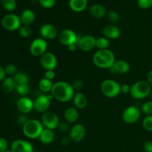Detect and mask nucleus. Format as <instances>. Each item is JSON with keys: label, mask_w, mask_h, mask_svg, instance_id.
Instances as JSON below:
<instances>
[{"label": "nucleus", "mask_w": 152, "mask_h": 152, "mask_svg": "<svg viewBox=\"0 0 152 152\" xmlns=\"http://www.w3.org/2000/svg\"><path fill=\"white\" fill-rule=\"evenodd\" d=\"M50 94L56 100L61 102H68L73 99L75 91L71 83L65 81H59L53 83Z\"/></svg>", "instance_id": "1"}, {"label": "nucleus", "mask_w": 152, "mask_h": 152, "mask_svg": "<svg viewBox=\"0 0 152 152\" xmlns=\"http://www.w3.org/2000/svg\"><path fill=\"white\" fill-rule=\"evenodd\" d=\"M115 61V56L109 49L98 50L93 56L94 64L102 69H110Z\"/></svg>", "instance_id": "2"}, {"label": "nucleus", "mask_w": 152, "mask_h": 152, "mask_svg": "<svg viewBox=\"0 0 152 152\" xmlns=\"http://www.w3.org/2000/svg\"><path fill=\"white\" fill-rule=\"evenodd\" d=\"M44 129L42 122L35 119H31L22 126V132L25 136L29 139H37L39 137Z\"/></svg>", "instance_id": "3"}, {"label": "nucleus", "mask_w": 152, "mask_h": 152, "mask_svg": "<svg viewBox=\"0 0 152 152\" xmlns=\"http://www.w3.org/2000/svg\"><path fill=\"white\" fill-rule=\"evenodd\" d=\"M151 87L148 83L145 80H139L131 86L130 94L137 99H142L150 95Z\"/></svg>", "instance_id": "4"}, {"label": "nucleus", "mask_w": 152, "mask_h": 152, "mask_svg": "<svg viewBox=\"0 0 152 152\" xmlns=\"http://www.w3.org/2000/svg\"><path fill=\"white\" fill-rule=\"evenodd\" d=\"M120 86L117 81L111 79H107L102 82L100 90L105 96L108 98H115L121 93Z\"/></svg>", "instance_id": "5"}, {"label": "nucleus", "mask_w": 152, "mask_h": 152, "mask_svg": "<svg viewBox=\"0 0 152 152\" xmlns=\"http://www.w3.org/2000/svg\"><path fill=\"white\" fill-rule=\"evenodd\" d=\"M52 99L53 98L50 94L39 95L34 101V109L37 112L42 113V114L48 111Z\"/></svg>", "instance_id": "6"}, {"label": "nucleus", "mask_w": 152, "mask_h": 152, "mask_svg": "<svg viewBox=\"0 0 152 152\" xmlns=\"http://www.w3.org/2000/svg\"><path fill=\"white\" fill-rule=\"evenodd\" d=\"M48 49V42L45 39L43 38H37L34 39L31 42L29 47L30 53L34 56H40L47 52Z\"/></svg>", "instance_id": "7"}, {"label": "nucleus", "mask_w": 152, "mask_h": 152, "mask_svg": "<svg viewBox=\"0 0 152 152\" xmlns=\"http://www.w3.org/2000/svg\"><path fill=\"white\" fill-rule=\"evenodd\" d=\"M59 118L57 114L52 111H47L42 116V123L45 129L54 130L59 124Z\"/></svg>", "instance_id": "8"}, {"label": "nucleus", "mask_w": 152, "mask_h": 152, "mask_svg": "<svg viewBox=\"0 0 152 152\" xmlns=\"http://www.w3.org/2000/svg\"><path fill=\"white\" fill-rule=\"evenodd\" d=\"M21 24L22 22H21L20 17L13 13L4 16L1 20V25L3 28L10 31L19 30L21 27Z\"/></svg>", "instance_id": "9"}, {"label": "nucleus", "mask_w": 152, "mask_h": 152, "mask_svg": "<svg viewBox=\"0 0 152 152\" xmlns=\"http://www.w3.org/2000/svg\"><path fill=\"white\" fill-rule=\"evenodd\" d=\"M58 40L59 42L63 45L68 46L71 45L77 44L78 41V36L73 30L64 29L59 33L58 35Z\"/></svg>", "instance_id": "10"}, {"label": "nucleus", "mask_w": 152, "mask_h": 152, "mask_svg": "<svg viewBox=\"0 0 152 152\" xmlns=\"http://www.w3.org/2000/svg\"><path fill=\"white\" fill-rule=\"evenodd\" d=\"M141 111L135 105H131L124 110L122 114V119L127 124H134L140 117Z\"/></svg>", "instance_id": "11"}, {"label": "nucleus", "mask_w": 152, "mask_h": 152, "mask_svg": "<svg viewBox=\"0 0 152 152\" xmlns=\"http://www.w3.org/2000/svg\"><path fill=\"white\" fill-rule=\"evenodd\" d=\"M39 62L41 66L45 71L54 70L57 65V59L54 53L47 51L39 57Z\"/></svg>", "instance_id": "12"}, {"label": "nucleus", "mask_w": 152, "mask_h": 152, "mask_svg": "<svg viewBox=\"0 0 152 152\" xmlns=\"http://www.w3.org/2000/svg\"><path fill=\"white\" fill-rule=\"evenodd\" d=\"M77 47L84 52L91 51L96 47V38L92 35H85L79 37Z\"/></svg>", "instance_id": "13"}, {"label": "nucleus", "mask_w": 152, "mask_h": 152, "mask_svg": "<svg viewBox=\"0 0 152 152\" xmlns=\"http://www.w3.org/2000/svg\"><path fill=\"white\" fill-rule=\"evenodd\" d=\"M86 129L83 124L76 123L69 131V138L74 142H80L85 138Z\"/></svg>", "instance_id": "14"}, {"label": "nucleus", "mask_w": 152, "mask_h": 152, "mask_svg": "<svg viewBox=\"0 0 152 152\" xmlns=\"http://www.w3.org/2000/svg\"><path fill=\"white\" fill-rule=\"evenodd\" d=\"M10 150L12 152H34V147L29 141L17 139L12 142Z\"/></svg>", "instance_id": "15"}, {"label": "nucleus", "mask_w": 152, "mask_h": 152, "mask_svg": "<svg viewBox=\"0 0 152 152\" xmlns=\"http://www.w3.org/2000/svg\"><path fill=\"white\" fill-rule=\"evenodd\" d=\"M39 34L44 39H53L59 35L58 30L54 25L50 23L43 24L39 28Z\"/></svg>", "instance_id": "16"}, {"label": "nucleus", "mask_w": 152, "mask_h": 152, "mask_svg": "<svg viewBox=\"0 0 152 152\" xmlns=\"http://www.w3.org/2000/svg\"><path fill=\"white\" fill-rule=\"evenodd\" d=\"M16 108L22 114H26L34 109V101L28 96H22L16 102Z\"/></svg>", "instance_id": "17"}, {"label": "nucleus", "mask_w": 152, "mask_h": 152, "mask_svg": "<svg viewBox=\"0 0 152 152\" xmlns=\"http://www.w3.org/2000/svg\"><path fill=\"white\" fill-rule=\"evenodd\" d=\"M109 70L112 74H124L130 71V64L124 59H119L115 61L114 65Z\"/></svg>", "instance_id": "18"}, {"label": "nucleus", "mask_w": 152, "mask_h": 152, "mask_svg": "<svg viewBox=\"0 0 152 152\" xmlns=\"http://www.w3.org/2000/svg\"><path fill=\"white\" fill-rule=\"evenodd\" d=\"M102 33L104 37H106L108 39H116L120 37L121 32L118 27L114 24H111L104 27Z\"/></svg>", "instance_id": "19"}, {"label": "nucleus", "mask_w": 152, "mask_h": 152, "mask_svg": "<svg viewBox=\"0 0 152 152\" xmlns=\"http://www.w3.org/2000/svg\"><path fill=\"white\" fill-rule=\"evenodd\" d=\"M73 102H74V107L77 109H83L85 108L88 105V98L86 95L82 92H77L74 94V96L73 97Z\"/></svg>", "instance_id": "20"}, {"label": "nucleus", "mask_w": 152, "mask_h": 152, "mask_svg": "<svg viewBox=\"0 0 152 152\" xmlns=\"http://www.w3.org/2000/svg\"><path fill=\"white\" fill-rule=\"evenodd\" d=\"M64 117H65V120L67 123H75L79 117L78 110L76 107H68L65 109V112H64Z\"/></svg>", "instance_id": "21"}, {"label": "nucleus", "mask_w": 152, "mask_h": 152, "mask_svg": "<svg viewBox=\"0 0 152 152\" xmlns=\"http://www.w3.org/2000/svg\"><path fill=\"white\" fill-rule=\"evenodd\" d=\"M89 12L90 14L94 18H102L106 15V9L105 8L104 6L99 4H92L89 8Z\"/></svg>", "instance_id": "22"}, {"label": "nucleus", "mask_w": 152, "mask_h": 152, "mask_svg": "<svg viewBox=\"0 0 152 152\" xmlns=\"http://www.w3.org/2000/svg\"><path fill=\"white\" fill-rule=\"evenodd\" d=\"M54 137L55 134L53 130H50V129H45V128L42 132L39 139L40 142L42 144L49 145V144H50L53 142V140H54Z\"/></svg>", "instance_id": "23"}, {"label": "nucleus", "mask_w": 152, "mask_h": 152, "mask_svg": "<svg viewBox=\"0 0 152 152\" xmlns=\"http://www.w3.org/2000/svg\"><path fill=\"white\" fill-rule=\"evenodd\" d=\"M20 19L21 22L22 24H23V25L29 26L35 20V13L33 10H30V9H26L21 14Z\"/></svg>", "instance_id": "24"}, {"label": "nucleus", "mask_w": 152, "mask_h": 152, "mask_svg": "<svg viewBox=\"0 0 152 152\" xmlns=\"http://www.w3.org/2000/svg\"><path fill=\"white\" fill-rule=\"evenodd\" d=\"M69 6L75 12H81L87 7V0H69Z\"/></svg>", "instance_id": "25"}, {"label": "nucleus", "mask_w": 152, "mask_h": 152, "mask_svg": "<svg viewBox=\"0 0 152 152\" xmlns=\"http://www.w3.org/2000/svg\"><path fill=\"white\" fill-rule=\"evenodd\" d=\"M1 89L4 93H10L16 89V84L13 77H5L1 83Z\"/></svg>", "instance_id": "26"}, {"label": "nucleus", "mask_w": 152, "mask_h": 152, "mask_svg": "<svg viewBox=\"0 0 152 152\" xmlns=\"http://www.w3.org/2000/svg\"><path fill=\"white\" fill-rule=\"evenodd\" d=\"M16 86H19V85L24 84H29L30 78L28 74L22 71L17 72L13 77Z\"/></svg>", "instance_id": "27"}, {"label": "nucleus", "mask_w": 152, "mask_h": 152, "mask_svg": "<svg viewBox=\"0 0 152 152\" xmlns=\"http://www.w3.org/2000/svg\"><path fill=\"white\" fill-rule=\"evenodd\" d=\"M53 83L51 80H49L46 78H42L39 82L38 87L39 90L43 93H50Z\"/></svg>", "instance_id": "28"}, {"label": "nucleus", "mask_w": 152, "mask_h": 152, "mask_svg": "<svg viewBox=\"0 0 152 152\" xmlns=\"http://www.w3.org/2000/svg\"><path fill=\"white\" fill-rule=\"evenodd\" d=\"M110 46L109 39L105 37H101L96 38V48L99 50H105L108 49Z\"/></svg>", "instance_id": "29"}, {"label": "nucleus", "mask_w": 152, "mask_h": 152, "mask_svg": "<svg viewBox=\"0 0 152 152\" xmlns=\"http://www.w3.org/2000/svg\"><path fill=\"white\" fill-rule=\"evenodd\" d=\"M16 91L21 96H27V95L31 91V87H30L29 84L19 85V86H16Z\"/></svg>", "instance_id": "30"}, {"label": "nucleus", "mask_w": 152, "mask_h": 152, "mask_svg": "<svg viewBox=\"0 0 152 152\" xmlns=\"http://www.w3.org/2000/svg\"><path fill=\"white\" fill-rule=\"evenodd\" d=\"M1 4L3 7L8 11H13L17 6L16 0H1Z\"/></svg>", "instance_id": "31"}, {"label": "nucleus", "mask_w": 152, "mask_h": 152, "mask_svg": "<svg viewBox=\"0 0 152 152\" xmlns=\"http://www.w3.org/2000/svg\"><path fill=\"white\" fill-rule=\"evenodd\" d=\"M142 127L146 132H152V115H146L142 120Z\"/></svg>", "instance_id": "32"}, {"label": "nucleus", "mask_w": 152, "mask_h": 152, "mask_svg": "<svg viewBox=\"0 0 152 152\" xmlns=\"http://www.w3.org/2000/svg\"><path fill=\"white\" fill-rule=\"evenodd\" d=\"M19 34L23 38H28L31 36L32 34V31H31V28L29 26H27V25H23V26H21L19 30Z\"/></svg>", "instance_id": "33"}, {"label": "nucleus", "mask_w": 152, "mask_h": 152, "mask_svg": "<svg viewBox=\"0 0 152 152\" xmlns=\"http://www.w3.org/2000/svg\"><path fill=\"white\" fill-rule=\"evenodd\" d=\"M141 111L146 115H152V100L144 102L141 106Z\"/></svg>", "instance_id": "34"}, {"label": "nucleus", "mask_w": 152, "mask_h": 152, "mask_svg": "<svg viewBox=\"0 0 152 152\" xmlns=\"http://www.w3.org/2000/svg\"><path fill=\"white\" fill-rule=\"evenodd\" d=\"M107 16L110 22L112 24H115L119 22L120 20V15L114 10H110L107 13Z\"/></svg>", "instance_id": "35"}, {"label": "nucleus", "mask_w": 152, "mask_h": 152, "mask_svg": "<svg viewBox=\"0 0 152 152\" xmlns=\"http://www.w3.org/2000/svg\"><path fill=\"white\" fill-rule=\"evenodd\" d=\"M4 71H5L6 74H7V75L14 76L17 73V68L13 64H9V65L5 66Z\"/></svg>", "instance_id": "36"}, {"label": "nucleus", "mask_w": 152, "mask_h": 152, "mask_svg": "<svg viewBox=\"0 0 152 152\" xmlns=\"http://www.w3.org/2000/svg\"><path fill=\"white\" fill-rule=\"evenodd\" d=\"M137 4L140 8L148 9L152 6V0H137Z\"/></svg>", "instance_id": "37"}, {"label": "nucleus", "mask_w": 152, "mask_h": 152, "mask_svg": "<svg viewBox=\"0 0 152 152\" xmlns=\"http://www.w3.org/2000/svg\"><path fill=\"white\" fill-rule=\"evenodd\" d=\"M71 86H72L73 88L74 89V91H80L82 88L84 86V83L83 81L80 79H77V80H74L71 83Z\"/></svg>", "instance_id": "38"}, {"label": "nucleus", "mask_w": 152, "mask_h": 152, "mask_svg": "<svg viewBox=\"0 0 152 152\" xmlns=\"http://www.w3.org/2000/svg\"><path fill=\"white\" fill-rule=\"evenodd\" d=\"M39 2L42 7L45 8H50L54 5L55 0H39Z\"/></svg>", "instance_id": "39"}, {"label": "nucleus", "mask_w": 152, "mask_h": 152, "mask_svg": "<svg viewBox=\"0 0 152 152\" xmlns=\"http://www.w3.org/2000/svg\"><path fill=\"white\" fill-rule=\"evenodd\" d=\"M57 129L62 132H66L71 129L69 127V125H68V123H67V122H62V123H59Z\"/></svg>", "instance_id": "40"}, {"label": "nucleus", "mask_w": 152, "mask_h": 152, "mask_svg": "<svg viewBox=\"0 0 152 152\" xmlns=\"http://www.w3.org/2000/svg\"><path fill=\"white\" fill-rule=\"evenodd\" d=\"M28 120H28V117H27V116L25 114H22V115L19 116L17 117V119H16V122H17L18 124L22 126H23Z\"/></svg>", "instance_id": "41"}, {"label": "nucleus", "mask_w": 152, "mask_h": 152, "mask_svg": "<svg viewBox=\"0 0 152 152\" xmlns=\"http://www.w3.org/2000/svg\"><path fill=\"white\" fill-rule=\"evenodd\" d=\"M8 143L4 138L0 137V152H4L7 151Z\"/></svg>", "instance_id": "42"}, {"label": "nucleus", "mask_w": 152, "mask_h": 152, "mask_svg": "<svg viewBox=\"0 0 152 152\" xmlns=\"http://www.w3.org/2000/svg\"><path fill=\"white\" fill-rule=\"evenodd\" d=\"M55 76H56V74L53 70H48L45 72V78L51 80V81L55 78Z\"/></svg>", "instance_id": "43"}, {"label": "nucleus", "mask_w": 152, "mask_h": 152, "mask_svg": "<svg viewBox=\"0 0 152 152\" xmlns=\"http://www.w3.org/2000/svg\"><path fill=\"white\" fill-rule=\"evenodd\" d=\"M143 148L145 152H152V140H148L144 143Z\"/></svg>", "instance_id": "44"}, {"label": "nucleus", "mask_w": 152, "mask_h": 152, "mask_svg": "<svg viewBox=\"0 0 152 152\" xmlns=\"http://www.w3.org/2000/svg\"><path fill=\"white\" fill-rule=\"evenodd\" d=\"M120 91L121 93L123 94H130L131 91V86L129 84H123L120 87Z\"/></svg>", "instance_id": "45"}, {"label": "nucleus", "mask_w": 152, "mask_h": 152, "mask_svg": "<svg viewBox=\"0 0 152 152\" xmlns=\"http://www.w3.org/2000/svg\"><path fill=\"white\" fill-rule=\"evenodd\" d=\"M5 75L6 73L5 71H4V68L0 65V82L3 81V80L5 78Z\"/></svg>", "instance_id": "46"}, {"label": "nucleus", "mask_w": 152, "mask_h": 152, "mask_svg": "<svg viewBox=\"0 0 152 152\" xmlns=\"http://www.w3.org/2000/svg\"><path fill=\"white\" fill-rule=\"evenodd\" d=\"M147 82L148 83V84L151 86V87H152V69L148 71V74H147Z\"/></svg>", "instance_id": "47"}, {"label": "nucleus", "mask_w": 152, "mask_h": 152, "mask_svg": "<svg viewBox=\"0 0 152 152\" xmlns=\"http://www.w3.org/2000/svg\"><path fill=\"white\" fill-rule=\"evenodd\" d=\"M70 141H71V139H70V138L63 137L61 140V144H62L63 146H67V145L70 143Z\"/></svg>", "instance_id": "48"}, {"label": "nucleus", "mask_w": 152, "mask_h": 152, "mask_svg": "<svg viewBox=\"0 0 152 152\" xmlns=\"http://www.w3.org/2000/svg\"><path fill=\"white\" fill-rule=\"evenodd\" d=\"M77 48H78V47H77V44H74V45H71L68 46V50H70V51L74 52L76 50H77Z\"/></svg>", "instance_id": "49"}, {"label": "nucleus", "mask_w": 152, "mask_h": 152, "mask_svg": "<svg viewBox=\"0 0 152 152\" xmlns=\"http://www.w3.org/2000/svg\"><path fill=\"white\" fill-rule=\"evenodd\" d=\"M4 152H12L11 150H7V151H5Z\"/></svg>", "instance_id": "50"}, {"label": "nucleus", "mask_w": 152, "mask_h": 152, "mask_svg": "<svg viewBox=\"0 0 152 152\" xmlns=\"http://www.w3.org/2000/svg\"><path fill=\"white\" fill-rule=\"evenodd\" d=\"M150 96H151V97L152 98V91H151V93H150V95H149Z\"/></svg>", "instance_id": "51"}]
</instances>
